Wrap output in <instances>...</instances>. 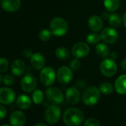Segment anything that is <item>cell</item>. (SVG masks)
I'll return each mask as SVG.
<instances>
[{
	"instance_id": "cell-23",
	"label": "cell",
	"mask_w": 126,
	"mask_h": 126,
	"mask_svg": "<svg viewBox=\"0 0 126 126\" xmlns=\"http://www.w3.org/2000/svg\"><path fill=\"white\" fill-rule=\"evenodd\" d=\"M104 6L108 12H115L120 6V0H104Z\"/></svg>"
},
{
	"instance_id": "cell-32",
	"label": "cell",
	"mask_w": 126,
	"mask_h": 126,
	"mask_svg": "<svg viewBox=\"0 0 126 126\" xmlns=\"http://www.w3.org/2000/svg\"><path fill=\"white\" fill-rule=\"evenodd\" d=\"M70 66L71 68L74 70V71H77L81 67V62L79 61V59L75 58L74 59H72L70 62Z\"/></svg>"
},
{
	"instance_id": "cell-15",
	"label": "cell",
	"mask_w": 126,
	"mask_h": 126,
	"mask_svg": "<svg viewBox=\"0 0 126 126\" xmlns=\"http://www.w3.org/2000/svg\"><path fill=\"white\" fill-rule=\"evenodd\" d=\"M9 120L12 126H23L26 122V116L22 111L15 110L11 113Z\"/></svg>"
},
{
	"instance_id": "cell-29",
	"label": "cell",
	"mask_w": 126,
	"mask_h": 126,
	"mask_svg": "<svg viewBox=\"0 0 126 126\" xmlns=\"http://www.w3.org/2000/svg\"><path fill=\"white\" fill-rule=\"evenodd\" d=\"M9 68V62L5 57H0V73H5Z\"/></svg>"
},
{
	"instance_id": "cell-30",
	"label": "cell",
	"mask_w": 126,
	"mask_h": 126,
	"mask_svg": "<svg viewBox=\"0 0 126 126\" xmlns=\"http://www.w3.org/2000/svg\"><path fill=\"white\" fill-rule=\"evenodd\" d=\"M15 78L12 75L7 74L2 77V82L6 86H12L15 83Z\"/></svg>"
},
{
	"instance_id": "cell-33",
	"label": "cell",
	"mask_w": 126,
	"mask_h": 126,
	"mask_svg": "<svg viewBox=\"0 0 126 126\" xmlns=\"http://www.w3.org/2000/svg\"><path fill=\"white\" fill-rule=\"evenodd\" d=\"M7 113L8 111L6 108L2 104H0V119H4L7 116Z\"/></svg>"
},
{
	"instance_id": "cell-17",
	"label": "cell",
	"mask_w": 126,
	"mask_h": 126,
	"mask_svg": "<svg viewBox=\"0 0 126 126\" xmlns=\"http://www.w3.org/2000/svg\"><path fill=\"white\" fill-rule=\"evenodd\" d=\"M31 65L35 70H42L45 65V59L41 53H34L31 57Z\"/></svg>"
},
{
	"instance_id": "cell-5",
	"label": "cell",
	"mask_w": 126,
	"mask_h": 126,
	"mask_svg": "<svg viewBox=\"0 0 126 126\" xmlns=\"http://www.w3.org/2000/svg\"><path fill=\"white\" fill-rule=\"evenodd\" d=\"M39 78L43 85L50 87L55 82L56 78V74L53 68L44 67L41 70Z\"/></svg>"
},
{
	"instance_id": "cell-12",
	"label": "cell",
	"mask_w": 126,
	"mask_h": 126,
	"mask_svg": "<svg viewBox=\"0 0 126 126\" xmlns=\"http://www.w3.org/2000/svg\"><path fill=\"white\" fill-rule=\"evenodd\" d=\"M16 99V93L8 87L0 88V103L2 105L12 104Z\"/></svg>"
},
{
	"instance_id": "cell-6",
	"label": "cell",
	"mask_w": 126,
	"mask_h": 126,
	"mask_svg": "<svg viewBox=\"0 0 126 126\" xmlns=\"http://www.w3.org/2000/svg\"><path fill=\"white\" fill-rule=\"evenodd\" d=\"M61 116V108L58 105H51L45 110L44 117L45 121L50 125L56 124L59 122Z\"/></svg>"
},
{
	"instance_id": "cell-21",
	"label": "cell",
	"mask_w": 126,
	"mask_h": 126,
	"mask_svg": "<svg viewBox=\"0 0 126 126\" xmlns=\"http://www.w3.org/2000/svg\"><path fill=\"white\" fill-rule=\"evenodd\" d=\"M56 56L62 61H68L71 59V53L69 50L65 47H59L55 50Z\"/></svg>"
},
{
	"instance_id": "cell-16",
	"label": "cell",
	"mask_w": 126,
	"mask_h": 126,
	"mask_svg": "<svg viewBox=\"0 0 126 126\" xmlns=\"http://www.w3.org/2000/svg\"><path fill=\"white\" fill-rule=\"evenodd\" d=\"M25 68L26 67L25 62L20 59L14 60L11 65V71L15 77H21L23 75L25 72Z\"/></svg>"
},
{
	"instance_id": "cell-20",
	"label": "cell",
	"mask_w": 126,
	"mask_h": 126,
	"mask_svg": "<svg viewBox=\"0 0 126 126\" xmlns=\"http://www.w3.org/2000/svg\"><path fill=\"white\" fill-rule=\"evenodd\" d=\"M16 105L20 109L27 110L31 106L32 101L28 96L25 94H21L16 99Z\"/></svg>"
},
{
	"instance_id": "cell-25",
	"label": "cell",
	"mask_w": 126,
	"mask_h": 126,
	"mask_svg": "<svg viewBox=\"0 0 126 126\" xmlns=\"http://www.w3.org/2000/svg\"><path fill=\"white\" fill-rule=\"evenodd\" d=\"M99 89L102 94H103L105 95H110L113 91V86L111 83L105 82L102 83L99 85Z\"/></svg>"
},
{
	"instance_id": "cell-38",
	"label": "cell",
	"mask_w": 126,
	"mask_h": 126,
	"mask_svg": "<svg viewBox=\"0 0 126 126\" xmlns=\"http://www.w3.org/2000/svg\"><path fill=\"white\" fill-rule=\"evenodd\" d=\"M2 82V77L1 76V74H0V84H1Z\"/></svg>"
},
{
	"instance_id": "cell-3",
	"label": "cell",
	"mask_w": 126,
	"mask_h": 126,
	"mask_svg": "<svg viewBox=\"0 0 126 126\" xmlns=\"http://www.w3.org/2000/svg\"><path fill=\"white\" fill-rule=\"evenodd\" d=\"M101 92L99 88L91 86L86 88L82 95V100L85 105L88 106H93L98 103L100 99Z\"/></svg>"
},
{
	"instance_id": "cell-22",
	"label": "cell",
	"mask_w": 126,
	"mask_h": 126,
	"mask_svg": "<svg viewBox=\"0 0 126 126\" xmlns=\"http://www.w3.org/2000/svg\"><path fill=\"white\" fill-rule=\"evenodd\" d=\"M96 54L102 58H106L110 54L109 47L105 43H98L95 48Z\"/></svg>"
},
{
	"instance_id": "cell-1",
	"label": "cell",
	"mask_w": 126,
	"mask_h": 126,
	"mask_svg": "<svg viewBox=\"0 0 126 126\" xmlns=\"http://www.w3.org/2000/svg\"><path fill=\"white\" fill-rule=\"evenodd\" d=\"M63 122L68 126H79L84 120V113L76 108H68L63 113Z\"/></svg>"
},
{
	"instance_id": "cell-10",
	"label": "cell",
	"mask_w": 126,
	"mask_h": 126,
	"mask_svg": "<svg viewBox=\"0 0 126 126\" xmlns=\"http://www.w3.org/2000/svg\"><path fill=\"white\" fill-rule=\"evenodd\" d=\"M101 39L107 44H113L119 39V33L113 27L104 28L101 32Z\"/></svg>"
},
{
	"instance_id": "cell-7",
	"label": "cell",
	"mask_w": 126,
	"mask_h": 126,
	"mask_svg": "<svg viewBox=\"0 0 126 126\" xmlns=\"http://www.w3.org/2000/svg\"><path fill=\"white\" fill-rule=\"evenodd\" d=\"M47 100L53 105H59L64 101V95L62 92L56 87L50 86L45 91Z\"/></svg>"
},
{
	"instance_id": "cell-8",
	"label": "cell",
	"mask_w": 126,
	"mask_h": 126,
	"mask_svg": "<svg viewBox=\"0 0 126 126\" xmlns=\"http://www.w3.org/2000/svg\"><path fill=\"white\" fill-rule=\"evenodd\" d=\"M21 88L23 91L31 93L33 91L37 86V79L31 74H26L22 79L20 82Z\"/></svg>"
},
{
	"instance_id": "cell-2",
	"label": "cell",
	"mask_w": 126,
	"mask_h": 126,
	"mask_svg": "<svg viewBox=\"0 0 126 126\" xmlns=\"http://www.w3.org/2000/svg\"><path fill=\"white\" fill-rule=\"evenodd\" d=\"M50 30L53 35L58 37L63 36L68 31V24L62 17H55L50 21Z\"/></svg>"
},
{
	"instance_id": "cell-19",
	"label": "cell",
	"mask_w": 126,
	"mask_h": 126,
	"mask_svg": "<svg viewBox=\"0 0 126 126\" xmlns=\"http://www.w3.org/2000/svg\"><path fill=\"white\" fill-rule=\"evenodd\" d=\"M114 88L119 94H126V74H122L116 79Z\"/></svg>"
},
{
	"instance_id": "cell-34",
	"label": "cell",
	"mask_w": 126,
	"mask_h": 126,
	"mask_svg": "<svg viewBox=\"0 0 126 126\" xmlns=\"http://www.w3.org/2000/svg\"><path fill=\"white\" fill-rule=\"evenodd\" d=\"M22 55H23V56H24L25 58H26V59H28V58H30V59H31V57L32 55H33V53H32V51H31V50H29V49H25V50H23V52H22Z\"/></svg>"
},
{
	"instance_id": "cell-26",
	"label": "cell",
	"mask_w": 126,
	"mask_h": 126,
	"mask_svg": "<svg viewBox=\"0 0 126 126\" xmlns=\"http://www.w3.org/2000/svg\"><path fill=\"white\" fill-rule=\"evenodd\" d=\"M32 99L36 105H39L44 101V94L39 89H35L32 94Z\"/></svg>"
},
{
	"instance_id": "cell-37",
	"label": "cell",
	"mask_w": 126,
	"mask_h": 126,
	"mask_svg": "<svg viewBox=\"0 0 126 126\" xmlns=\"http://www.w3.org/2000/svg\"><path fill=\"white\" fill-rule=\"evenodd\" d=\"M35 126H48V125L45 123H42V122H39V123L36 124Z\"/></svg>"
},
{
	"instance_id": "cell-36",
	"label": "cell",
	"mask_w": 126,
	"mask_h": 126,
	"mask_svg": "<svg viewBox=\"0 0 126 126\" xmlns=\"http://www.w3.org/2000/svg\"><path fill=\"white\" fill-rule=\"evenodd\" d=\"M122 22L125 25V27L126 28V12L124 14L123 16H122Z\"/></svg>"
},
{
	"instance_id": "cell-27",
	"label": "cell",
	"mask_w": 126,
	"mask_h": 126,
	"mask_svg": "<svg viewBox=\"0 0 126 126\" xmlns=\"http://www.w3.org/2000/svg\"><path fill=\"white\" fill-rule=\"evenodd\" d=\"M101 39V36L99 35L96 32L89 33L86 38L87 42L90 45H97L98 43H99Z\"/></svg>"
},
{
	"instance_id": "cell-13",
	"label": "cell",
	"mask_w": 126,
	"mask_h": 126,
	"mask_svg": "<svg viewBox=\"0 0 126 126\" xmlns=\"http://www.w3.org/2000/svg\"><path fill=\"white\" fill-rule=\"evenodd\" d=\"M81 99L82 96L80 95V92L76 87H71L67 90L65 93V99L70 105L77 104Z\"/></svg>"
},
{
	"instance_id": "cell-39",
	"label": "cell",
	"mask_w": 126,
	"mask_h": 126,
	"mask_svg": "<svg viewBox=\"0 0 126 126\" xmlns=\"http://www.w3.org/2000/svg\"><path fill=\"white\" fill-rule=\"evenodd\" d=\"M2 126H11V125H3Z\"/></svg>"
},
{
	"instance_id": "cell-40",
	"label": "cell",
	"mask_w": 126,
	"mask_h": 126,
	"mask_svg": "<svg viewBox=\"0 0 126 126\" xmlns=\"http://www.w3.org/2000/svg\"><path fill=\"white\" fill-rule=\"evenodd\" d=\"M1 1H2V0H0V4H1Z\"/></svg>"
},
{
	"instance_id": "cell-11",
	"label": "cell",
	"mask_w": 126,
	"mask_h": 126,
	"mask_svg": "<svg viewBox=\"0 0 126 126\" xmlns=\"http://www.w3.org/2000/svg\"><path fill=\"white\" fill-rule=\"evenodd\" d=\"M90 53V47L88 44L83 42H79L74 45L72 47V55L77 59H82L87 56Z\"/></svg>"
},
{
	"instance_id": "cell-4",
	"label": "cell",
	"mask_w": 126,
	"mask_h": 126,
	"mask_svg": "<svg viewBox=\"0 0 126 126\" xmlns=\"http://www.w3.org/2000/svg\"><path fill=\"white\" fill-rule=\"evenodd\" d=\"M99 70L105 77H112L117 72V65L113 59H105L100 63Z\"/></svg>"
},
{
	"instance_id": "cell-28",
	"label": "cell",
	"mask_w": 126,
	"mask_h": 126,
	"mask_svg": "<svg viewBox=\"0 0 126 126\" xmlns=\"http://www.w3.org/2000/svg\"><path fill=\"white\" fill-rule=\"evenodd\" d=\"M52 35L53 34H52V33L50 31V30L42 29L39 33V38L42 41H43V42H47V41H48V40L50 39Z\"/></svg>"
},
{
	"instance_id": "cell-35",
	"label": "cell",
	"mask_w": 126,
	"mask_h": 126,
	"mask_svg": "<svg viewBox=\"0 0 126 126\" xmlns=\"http://www.w3.org/2000/svg\"><path fill=\"white\" fill-rule=\"evenodd\" d=\"M121 67L124 71H126V58H125L121 62Z\"/></svg>"
},
{
	"instance_id": "cell-9",
	"label": "cell",
	"mask_w": 126,
	"mask_h": 126,
	"mask_svg": "<svg viewBox=\"0 0 126 126\" xmlns=\"http://www.w3.org/2000/svg\"><path fill=\"white\" fill-rule=\"evenodd\" d=\"M73 77L74 74L72 70L68 66H62L56 72V78L58 81L63 85L69 84L71 82Z\"/></svg>"
},
{
	"instance_id": "cell-18",
	"label": "cell",
	"mask_w": 126,
	"mask_h": 126,
	"mask_svg": "<svg viewBox=\"0 0 126 126\" xmlns=\"http://www.w3.org/2000/svg\"><path fill=\"white\" fill-rule=\"evenodd\" d=\"M88 25L89 28L93 32L97 33L102 30L103 27V22L99 16L96 15H94L89 18L88 21Z\"/></svg>"
},
{
	"instance_id": "cell-31",
	"label": "cell",
	"mask_w": 126,
	"mask_h": 126,
	"mask_svg": "<svg viewBox=\"0 0 126 126\" xmlns=\"http://www.w3.org/2000/svg\"><path fill=\"white\" fill-rule=\"evenodd\" d=\"M85 126H100V122L97 119L91 117L85 120Z\"/></svg>"
},
{
	"instance_id": "cell-14",
	"label": "cell",
	"mask_w": 126,
	"mask_h": 126,
	"mask_svg": "<svg viewBox=\"0 0 126 126\" xmlns=\"http://www.w3.org/2000/svg\"><path fill=\"white\" fill-rule=\"evenodd\" d=\"M22 6L20 0H2L1 7L2 8L9 13H14L17 11Z\"/></svg>"
},
{
	"instance_id": "cell-24",
	"label": "cell",
	"mask_w": 126,
	"mask_h": 126,
	"mask_svg": "<svg viewBox=\"0 0 126 126\" xmlns=\"http://www.w3.org/2000/svg\"><path fill=\"white\" fill-rule=\"evenodd\" d=\"M108 22L111 27L116 28L121 25L122 19L117 14H112L108 16Z\"/></svg>"
}]
</instances>
